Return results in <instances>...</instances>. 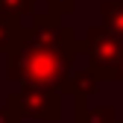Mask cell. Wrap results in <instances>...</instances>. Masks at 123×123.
<instances>
[{"label": "cell", "mask_w": 123, "mask_h": 123, "mask_svg": "<svg viewBox=\"0 0 123 123\" xmlns=\"http://www.w3.org/2000/svg\"><path fill=\"white\" fill-rule=\"evenodd\" d=\"M6 103L15 105L21 111V117H32V120H47L56 123L62 120V94L50 88H18V91H9Z\"/></svg>", "instance_id": "3957f363"}, {"label": "cell", "mask_w": 123, "mask_h": 123, "mask_svg": "<svg viewBox=\"0 0 123 123\" xmlns=\"http://www.w3.org/2000/svg\"><path fill=\"white\" fill-rule=\"evenodd\" d=\"M85 123H117V114L111 105H91Z\"/></svg>", "instance_id": "ba28073f"}, {"label": "cell", "mask_w": 123, "mask_h": 123, "mask_svg": "<svg viewBox=\"0 0 123 123\" xmlns=\"http://www.w3.org/2000/svg\"><path fill=\"white\" fill-rule=\"evenodd\" d=\"M21 120H24V117H21V111L3 100V105H0V123H21Z\"/></svg>", "instance_id": "30bf717a"}, {"label": "cell", "mask_w": 123, "mask_h": 123, "mask_svg": "<svg viewBox=\"0 0 123 123\" xmlns=\"http://www.w3.org/2000/svg\"><path fill=\"white\" fill-rule=\"evenodd\" d=\"M0 12L12 15V18H32L35 15V0H0Z\"/></svg>", "instance_id": "52a82bcc"}, {"label": "cell", "mask_w": 123, "mask_h": 123, "mask_svg": "<svg viewBox=\"0 0 123 123\" xmlns=\"http://www.w3.org/2000/svg\"><path fill=\"white\" fill-rule=\"evenodd\" d=\"M117 123H123V120H117Z\"/></svg>", "instance_id": "7c38bea8"}, {"label": "cell", "mask_w": 123, "mask_h": 123, "mask_svg": "<svg viewBox=\"0 0 123 123\" xmlns=\"http://www.w3.org/2000/svg\"><path fill=\"white\" fill-rule=\"evenodd\" d=\"M82 41H85V62L103 76V82H114L117 68L123 62V41L114 32H109L103 24L88 26Z\"/></svg>", "instance_id": "7a4b0ae2"}, {"label": "cell", "mask_w": 123, "mask_h": 123, "mask_svg": "<svg viewBox=\"0 0 123 123\" xmlns=\"http://www.w3.org/2000/svg\"><path fill=\"white\" fill-rule=\"evenodd\" d=\"M21 32H24V21L21 18H12V15L0 12V56H9L21 41Z\"/></svg>", "instance_id": "5b68a950"}, {"label": "cell", "mask_w": 123, "mask_h": 123, "mask_svg": "<svg viewBox=\"0 0 123 123\" xmlns=\"http://www.w3.org/2000/svg\"><path fill=\"white\" fill-rule=\"evenodd\" d=\"M114 82H123V62H120V68H117V79Z\"/></svg>", "instance_id": "8fae6325"}, {"label": "cell", "mask_w": 123, "mask_h": 123, "mask_svg": "<svg viewBox=\"0 0 123 123\" xmlns=\"http://www.w3.org/2000/svg\"><path fill=\"white\" fill-rule=\"evenodd\" d=\"M100 85H103V76L85 62V65H76V70H73V76H70V88H68V94H70V97L91 100V97L100 91Z\"/></svg>", "instance_id": "277c9868"}, {"label": "cell", "mask_w": 123, "mask_h": 123, "mask_svg": "<svg viewBox=\"0 0 123 123\" xmlns=\"http://www.w3.org/2000/svg\"><path fill=\"white\" fill-rule=\"evenodd\" d=\"M47 3V12L53 15H70L76 9V0H44Z\"/></svg>", "instance_id": "9c48e42d"}, {"label": "cell", "mask_w": 123, "mask_h": 123, "mask_svg": "<svg viewBox=\"0 0 123 123\" xmlns=\"http://www.w3.org/2000/svg\"><path fill=\"white\" fill-rule=\"evenodd\" d=\"M100 24L123 41V0H103L100 3Z\"/></svg>", "instance_id": "8992f818"}, {"label": "cell", "mask_w": 123, "mask_h": 123, "mask_svg": "<svg viewBox=\"0 0 123 123\" xmlns=\"http://www.w3.org/2000/svg\"><path fill=\"white\" fill-rule=\"evenodd\" d=\"M79 56H85V41L76 38V29L62 24V15L35 12L32 21L24 24L18 47L6 56V79L18 88L68 94Z\"/></svg>", "instance_id": "6da1fadb"}]
</instances>
